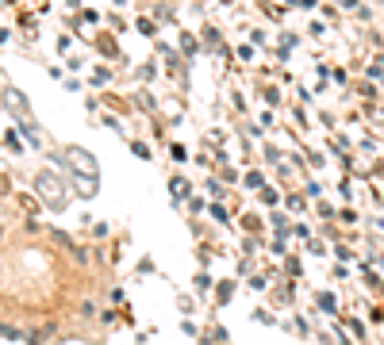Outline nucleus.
I'll list each match as a JSON object with an SVG mask.
<instances>
[{
  "label": "nucleus",
  "mask_w": 384,
  "mask_h": 345,
  "mask_svg": "<svg viewBox=\"0 0 384 345\" xmlns=\"http://www.w3.org/2000/svg\"><path fill=\"white\" fill-rule=\"evenodd\" d=\"M39 192H43L46 200H51V208H62V203H65V192H62L58 184H54L51 172H43V177H39Z\"/></svg>",
  "instance_id": "obj_1"
}]
</instances>
